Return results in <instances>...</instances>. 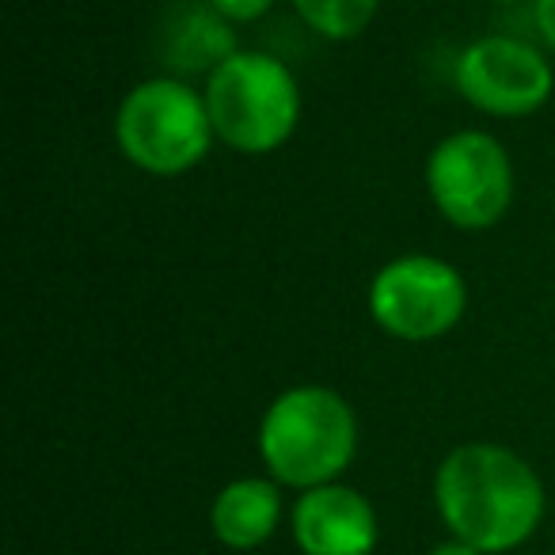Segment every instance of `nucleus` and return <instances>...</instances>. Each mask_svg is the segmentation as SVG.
Wrapping results in <instances>:
<instances>
[{
    "instance_id": "13",
    "label": "nucleus",
    "mask_w": 555,
    "mask_h": 555,
    "mask_svg": "<svg viewBox=\"0 0 555 555\" xmlns=\"http://www.w3.org/2000/svg\"><path fill=\"white\" fill-rule=\"evenodd\" d=\"M532 24L547 50H555V0H532Z\"/></svg>"
},
{
    "instance_id": "3",
    "label": "nucleus",
    "mask_w": 555,
    "mask_h": 555,
    "mask_svg": "<svg viewBox=\"0 0 555 555\" xmlns=\"http://www.w3.org/2000/svg\"><path fill=\"white\" fill-rule=\"evenodd\" d=\"M209 122L221 145L244 156L282 149L301 122V88L286 62L262 50H240L206 80Z\"/></svg>"
},
{
    "instance_id": "5",
    "label": "nucleus",
    "mask_w": 555,
    "mask_h": 555,
    "mask_svg": "<svg viewBox=\"0 0 555 555\" xmlns=\"http://www.w3.org/2000/svg\"><path fill=\"white\" fill-rule=\"evenodd\" d=\"M426 191L449 224L464 232L491 229L514 206V160L487 130H456L426 160Z\"/></svg>"
},
{
    "instance_id": "7",
    "label": "nucleus",
    "mask_w": 555,
    "mask_h": 555,
    "mask_svg": "<svg viewBox=\"0 0 555 555\" xmlns=\"http://www.w3.org/2000/svg\"><path fill=\"white\" fill-rule=\"evenodd\" d=\"M555 69L514 35H483L456 57V92L494 118H525L552 100Z\"/></svg>"
},
{
    "instance_id": "12",
    "label": "nucleus",
    "mask_w": 555,
    "mask_h": 555,
    "mask_svg": "<svg viewBox=\"0 0 555 555\" xmlns=\"http://www.w3.org/2000/svg\"><path fill=\"white\" fill-rule=\"evenodd\" d=\"M209 4H214L229 24H255V20H262L274 9V0H209Z\"/></svg>"
},
{
    "instance_id": "1",
    "label": "nucleus",
    "mask_w": 555,
    "mask_h": 555,
    "mask_svg": "<svg viewBox=\"0 0 555 555\" xmlns=\"http://www.w3.org/2000/svg\"><path fill=\"white\" fill-rule=\"evenodd\" d=\"M434 502L453 540L499 555L544 521V483L525 456L494 441L456 446L434 476Z\"/></svg>"
},
{
    "instance_id": "14",
    "label": "nucleus",
    "mask_w": 555,
    "mask_h": 555,
    "mask_svg": "<svg viewBox=\"0 0 555 555\" xmlns=\"http://www.w3.org/2000/svg\"><path fill=\"white\" fill-rule=\"evenodd\" d=\"M430 555H483V552L472 547V544H464V540H446V544H438Z\"/></svg>"
},
{
    "instance_id": "4",
    "label": "nucleus",
    "mask_w": 555,
    "mask_h": 555,
    "mask_svg": "<svg viewBox=\"0 0 555 555\" xmlns=\"http://www.w3.org/2000/svg\"><path fill=\"white\" fill-rule=\"evenodd\" d=\"M206 95L179 77L141 80L126 92L115 115V145L149 176H183L206 160L214 145Z\"/></svg>"
},
{
    "instance_id": "8",
    "label": "nucleus",
    "mask_w": 555,
    "mask_h": 555,
    "mask_svg": "<svg viewBox=\"0 0 555 555\" xmlns=\"http://www.w3.org/2000/svg\"><path fill=\"white\" fill-rule=\"evenodd\" d=\"M289 525L305 555H373L377 547V514L370 499L347 483L301 491Z\"/></svg>"
},
{
    "instance_id": "9",
    "label": "nucleus",
    "mask_w": 555,
    "mask_h": 555,
    "mask_svg": "<svg viewBox=\"0 0 555 555\" xmlns=\"http://www.w3.org/2000/svg\"><path fill=\"white\" fill-rule=\"evenodd\" d=\"M156 54L171 69V77L191 73H214L240 54V42L232 24L209 0H171L156 20Z\"/></svg>"
},
{
    "instance_id": "10",
    "label": "nucleus",
    "mask_w": 555,
    "mask_h": 555,
    "mask_svg": "<svg viewBox=\"0 0 555 555\" xmlns=\"http://www.w3.org/2000/svg\"><path fill=\"white\" fill-rule=\"evenodd\" d=\"M278 517H282V494H278L274 479L262 476L232 479L229 487H221L214 509H209L214 537L232 552H251V547L267 544L278 529Z\"/></svg>"
},
{
    "instance_id": "15",
    "label": "nucleus",
    "mask_w": 555,
    "mask_h": 555,
    "mask_svg": "<svg viewBox=\"0 0 555 555\" xmlns=\"http://www.w3.org/2000/svg\"><path fill=\"white\" fill-rule=\"evenodd\" d=\"M499 4H514V0H499Z\"/></svg>"
},
{
    "instance_id": "2",
    "label": "nucleus",
    "mask_w": 555,
    "mask_h": 555,
    "mask_svg": "<svg viewBox=\"0 0 555 555\" xmlns=\"http://www.w3.org/2000/svg\"><path fill=\"white\" fill-rule=\"evenodd\" d=\"M358 453L354 408L335 388H286L259 423V456L274 483L312 491L339 483Z\"/></svg>"
},
{
    "instance_id": "6",
    "label": "nucleus",
    "mask_w": 555,
    "mask_h": 555,
    "mask_svg": "<svg viewBox=\"0 0 555 555\" xmlns=\"http://www.w3.org/2000/svg\"><path fill=\"white\" fill-rule=\"evenodd\" d=\"M468 286L453 262L438 255H400L370 282V317L400 343H434L461 324Z\"/></svg>"
},
{
    "instance_id": "11",
    "label": "nucleus",
    "mask_w": 555,
    "mask_h": 555,
    "mask_svg": "<svg viewBox=\"0 0 555 555\" xmlns=\"http://www.w3.org/2000/svg\"><path fill=\"white\" fill-rule=\"evenodd\" d=\"M294 9L320 39L350 42L373 24L380 0H294Z\"/></svg>"
}]
</instances>
